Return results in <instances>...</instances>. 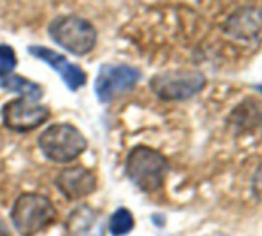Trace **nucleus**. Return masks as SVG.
Instances as JSON below:
<instances>
[{
    "label": "nucleus",
    "mask_w": 262,
    "mask_h": 236,
    "mask_svg": "<svg viewBox=\"0 0 262 236\" xmlns=\"http://www.w3.org/2000/svg\"><path fill=\"white\" fill-rule=\"evenodd\" d=\"M49 34L61 48L73 55H88L97 46V29L86 18L75 14L57 16L50 21Z\"/></svg>",
    "instance_id": "f257e3e1"
},
{
    "label": "nucleus",
    "mask_w": 262,
    "mask_h": 236,
    "mask_svg": "<svg viewBox=\"0 0 262 236\" xmlns=\"http://www.w3.org/2000/svg\"><path fill=\"white\" fill-rule=\"evenodd\" d=\"M127 176L139 190L156 192L164 185L168 174V162L159 151L146 146H138L127 156Z\"/></svg>",
    "instance_id": "f03ea898"
},
{
    "label": "nucleus",
    "mask_w": 262,
    "mask_h": 236,
    "mask_svg": "<svg viewBox=\"0 0 262 236\" xmlns=\"http://www.w3.org/2000/svg\"><path fill=\"white\" fill-rule=\"evenodd\" d=\"M0 89L11 91V93L18 94L20 98L31 99V101H39L43 98V89L39 84L25 78V76L13 75V73L0 76Z\"/></svg>",
    "instance_id": "f8f14e48"
},
{
    "label": "nucleus",
    "mask_w": 262,
    "mask_h": 236,
    "mask_svg": "<svg viewBox=\"0 0 262 236\" xmlns=\"http://www.w3.org/2000/svg\"><path fill=\"white\" fill-rule=\"evenodd\" d=\"M262 31V11L257 7H241L225 21V32L239 41H252Z\"/></svg>",
    "instance_id": "9d476101"
},
{
    "label": "nucleus",
    "mask_w": 262,
    "mask_h": 236,
    "mask_svg": "<svg viewBox=\"0 0 262 236\" xmlns=\"http://www.w3.org/2000/svg\"><path fill=\"white\" fill-rule=\"evenodd\" d=\"M141 78V73L127 64H104L95 80V94L102 103L113 101L118 96L128 93Z\"/></svg>",
    "instance_id": "423d86ee"
},
{
    "label": "nucleus",
    "mask_w": 262,
    "mask_h": 236,
    "mask_svg": "<svg viewBox=\"0 0 262 236\" xmlns=\"http://www.w3.org/2000/svg\"><path fill=\"white\" fill-rule=\"evenodd\" d=\"M0 236H11L9 234V231H7V227H6V224H4V220L0 219Z\"/></svg>",
    "instance_id": "2eb2a0df"
},
{
    "label": "nucleus",
    "mask_w": 262,
    "mask_h": 236,
    "mask_svg": "<svg viewBox=\"0 0 262 236\" xmlns=\"http://www.w3.org/2000/svg\"><path fill=\"white\" fill-rule=\"evenodd\" d=\"M57 190L70 201L84 199L90 194H93L97 189V176L84 167H72L64 169L55 178Z\"/></svg>",
    "instance_id": "1a4fd4ad"
},
{
    "label": "nucleus",
    "mask_w": 262,
    "mask_h": 236,
    "mask_svg": "<svg viewBox=\"0 0 262 236\" xmlns=\"http://www.w3.org/2000/svg\"><path fill=\"white\" fill-rule=\"evenodd\" d=\"M55 213V206L45 195L21 194L11 209V220L21 236H36L54 222Z\"/></svg>",
    "instance_id": "20e7f679"
},
{
    "label": "nucleus",
    "mask_w": 262,
    "mask_h": 236,
    "mask_svg": "<svg viewBox=\"0 0 262 236\" xmlns=\"http://www.w3.org/2000/svg\"><path fill=\"white\" fill-rule=\"evenodd\" d=\"M18 66V59H16V51L13 50L9 45H0V76L11 75V73L16 69Z\"/></svg>",
    "instance_id": "4468645a"
},
{
    "label": "nucleus",
    "mask_w": 262,
    "mask_h": 236,
    "mask_svg": "<svg viewBox=\"0 0 262 236\" xmlns=\"http://www.w3.org/2000/svg\"><path fill=\"white\" fill-rule=\"evenodd\" d=\"M27 51L36 57L38 61H43L57 73L59 76L62 78V82L66 84L70 91H79L80 87L86 86L88 76L86 73L82 71V68L77 64H72L64 55H61L59 51L52 50V48L47 46H39V45H32L27 48Z\"/></svg>",
    "instance_id": "6e6552de"
},
{
    "label": "nucleus",
    "mask_w": 262,
    "mask_h": 236,
    "mask_svg": "<svg viewBox=\"0 0 262 236\" xmlns=\"http://www.w3.org/2000/svg\"><path fill=\"white\" fill-rule=\"evenodd\" d=\"M205 86V76L200 71H164L150 80V89L164 101H182L198 94Z\"/></svg>",
    "instance_id": "39448f33"
},
{
    "label": "nucleus",
    "mask_w": 262,
    "mask_h": 236,
    "mask_svg": "<svg viewBox=\"0 0 262 236\" xmlns=\"http://www.w3.org/2000/svg\"><path fill=\"white\" fill-rule=\"evenodd\" d=\"M255 89L259 91V93H262V86H255Z\"/></svg>",
    "instance_id": "dca6fc26"
},
{
    "label": "nucleus",
    "mask_w": 262,
    "mask_h": 236,
    "mask_svg": "<svg viewBox=\"0 0 262 236\" xmlns=\"http://www.w3.org/2000/svg\"><path fill=\"white\" fill-rule=\"evenodd\" d=\"M68 227L72 236H104L98 215L88 206H82V208L72 212Z\"/></svg>",
    "instance_id": "9b49d317"
},
{
    "label": "nucleus",
    "mask_w": 262,
    "mask_h": 236,
    "mask_svg": "<svg viewBox=\"0 0 262 236\" xmlns=\"http://www.w3.org/2000/svg\"><path fill=\"white\" fill-rule=\"evenodd\" d=\"M134 227V217L128 209L125 208H120L113 213L109 220V231L113 236H123V234H128Z\"/></svg>",
    "instance_id": "ddd939ff"
},
{
    "label": "nucleus",
    "mask_w": 262,
    "mask_h": 236,
    "mask_svg": "<svg viewBox=\"0 0 262 236\" xmlns=\"http://www.w3.org/2000/svg\"><path fill=\"white\" fill-rule=\"evenodd\" d=\"M38 146L50 162L68 164L88 149V141L77 126L59 123L49 126L39 135Z\"/></svg>",
    "instance_id": "7ed1b4c3"
},
{
    "label": "nucleus",
    "mask_w": 262,
    "mask_h": 236,
    "mask_svg": "<svg viewBox=\"0 0 262 236\" xmlns=\"http://www.w3.org/2000/svg\"><path fill=\"white\" fill-rule=\"evenodd\" d=\"M2 123L13 132H31L45 124L50 110L45 105L31 99H11L2 107Z\"/></svg>",
    "instance_id": "0eeeda50"
}]
</instances>
